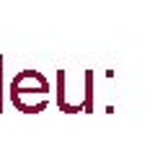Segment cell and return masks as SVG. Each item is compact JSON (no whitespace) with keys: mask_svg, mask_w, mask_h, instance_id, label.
<instances>
[{"mask_svg":"<svg viewBox=\"0 0 155 155\" xmlns=\"http://www.w3.org/2000/svg\"><path fill=\"white\" fill-rule=\"evenodd\" d=\"M0 85H3V57H0ZM0 111H3V93H0Z\"/></svg>","mask_w":155,"mask_h":155,"instance_id":"obj_2","label":"cell"},{"mask_svg":"<svg viewBox=\"0 0 155 155\" xmlns=\"http://www.w3.org/2000/svg\"><path fill=\"white\" fill-rule=\"evenodd\" d=\"M11 101L23 114H39L49 104V83L36 70H23L11 83Z\"/></svg>","mask_w":155,"mask_h":155,"instance_id":"obj_1","label":"cell"}]
</instances>
